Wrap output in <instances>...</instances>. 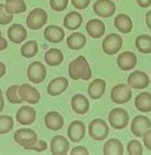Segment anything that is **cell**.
I'll return each instance as SVG.
<instances>
[{"label": "cell", "mask_w": 151, "mask_h": 155, "mask_svg": "<svg viewBox=\"0 0 151 155\" xmlns=\"http://www.w3.org/2000/svg\"><path fill=\"white\" fill-rule=\"evenodd\" d=\"M69 75L73 80H89L91 78V69L84 56H77L69 64Z\"/></svg>", "instance_id": "1"}, {"label": "cell", "mask_w": 151, "mask_h": 155, "mask_svg": "<svg viewBox=\"0 0 151 155\" xmlns=\"http://www.w3.org/2000/svg\"><path fill=\"white\" fill-rule=\"evenodd\" d=\"M130 116L128 112L123 108H113L108 113V124L114 130H123L128 126Z\"/></svg>", "instance_id": "2"}, {"label": "cell", "mask_w": 151, "mask_h": 155, "mask_svg": "<svg viewBox=\"0 0 151 155\" xmlns=\"http://www.w3.org/2000/svg\"><path fill=\"white\" fill-rule=\"evenodd\" d=\"M89 136L95 141H103L108 137L109 135V126L102 118H94L89 124Z\"/></svg>", "instance_id": "3"}, {"label": "cell", "mask_w": 151, "mask_h": 155, "mask_svg": "<svg viewBox=\"0 0 151 155\" xmlns=\"http://www.w3.org/2000/svg\"><path fill=\"white\" fill-rule=\"evenodd\" d=\"M14 141L23 149L28 150L32 145H34L38 141V136L37 132L31 128H19L14 134Z\"/></svg>", "instance_id": "4"}, {"label": "cell", "mask_w": 151, "mask_h": 155, "mask_svg": "<svg viewBox=\"0 0 151 155\" xmlns=\"http://www.w3.org/2000/svg\"><path fill=\"white\" fill-rule=\"evenodd\" d=\"M132 98V88L128 84H117L110 90V101L116 104H124Z\"/></svg>", "instance_id": "5"}, {"label": "cell", "mask_w": 151, "mask_h": 155, "mask_svg": "<svg viewBox=\"0 0 151 155\" xmlns=\"http://www.w3.org/2000/svg\"><path fill=\"white\" fill-rule=\"evenodd\" d=\"M47 12L42 8H34L33 10L29 12L27 17V25L32 31H37L44 27V24L47 23Z\"/></svg>", "instance_id": "6"}, {"label": "cell", "mask_w": 151, "mask_h": 155, "mask_svg": "<svg viewBox=\"0 0 151 155\" xmlns=\"http://www.w3.org/2000/svg\"><path fill=\"white\" fill-rule=\"evenodd\" d=\"M122 45H123V40L120 35L109 33L104 37V40L102 42V50L107 55H116L120 52V50L122 48Z\"/></svg>", "instance_id": "7"}, {"label": "cell", "mask_w": 151, "mask_h": 155, "mask_svg": "<svg viewBox=\"0 0 151 155\" xmlns=\"http://www.w3.org/2000/svg\"><path fill=\"white\" fill-rule=\"evenodd\" d=\"M46 75H47V70H46L42 62L33 61L32 64H29V66L27 69V78L29 79V81L34 84H39L46 79Z\"/></svg>", "instance_id": "8"}, {"label": "cell", "mask_w": 151, "mask_h": 155, "mask_svg": "<svg viewBox=\"0 0 151 155\" xmlns=\"http://www.w3.org/2000/svg\"><path fill=\"white\" fill-rule=\"evenodd\" d=\"M127 84L132 89H146L150 85V78L146 73L135 70L128 75Z\"/></svg>", "instance_id": "9"}, {"label": "cell", "mask_w": 151, "mask_h": 155, "mask_svg": "<svg viewBox=\"0 0 151 155\" xmlns=\"http://www.w3.org/2000/svg\"><path fill=\"white\" fill-rule=\"evenodd\" d=\"M116 4L112 0H97L93 4L94 13L100 18H110L116 13Z\"/></svg>", "instance_id": "10"}, {"label": "cell", "mask_w": 151, "mask_h": 155, "mask_svg": "<svg viewBox=\"0 0 151 155\" xmlns=\"http://www.w3.org/2000/svg\"><path fill=\"white\" fill-rule=\"evenodd\" d=\"M151 128V121L146 116H136V117L131 121V132H132L136 137L143 136L147 130Z\"/></svg>", "instance_id": "11"}, {"label": "cell", "mask_w": 151, "mask_h": 155, "mask_svg": "<svg viewBox=\"0 0 151 155\" xmlns=\"http://www.w3.org/2000/svg\"><path fill=\"white\" fill-rule=\"evenodd\" d=\"M50 150L52 155H66L70 151V143L69 140L61 136V135H57L54 136L50 143Z\"/></svg>", "instance_id": "12"}, {"label": "cell", "mask_w": 151, "mask_h": 155, "mask_svg": "<svg viewBox=\"0 0 151 155\" xmlns=\"http://www.w3.org/2000/svg\"><path fill=\"white\" fill-rule=\"evenodd\" d=\"M19 94H21L22 99L24 102L29 103V104H37V103H39V101H41V94H39V92L34 87L29 85L27 83L19 85Z\"/></svg>", "instance_id": "13"}, {"label": "cell", "mask_w": 151, "mask_h": 155, "mask_svg": "<svg viewBox=\"0 0 151 155\" xmlns=\"http://www.w3.org/2000/svg\"><path fill=\"white\" fill-rule=\"evenodd\" d=\"M117 65L123 71L132 70L137 65V56L132 51H123L117 57Z\"/></svg>", "instance_id": "14"}, {"label": "cell", "mask_w": 151, "mask_h": 155, "mask_svg": "<svg viewBox=\"0 0 151 155\" xmlns=\"http://www.w3.org/2000/svg\"><path fill=\"white\" fill-rule=\"evenodd\" d=\"M67 136L69 140L73 143H79L81 141L85 136V125L84 122L80 120L73 121L67 127Z\"/></svg>", "instance_id": "15"}, {"label": "cell", "mask_w": 151, "mask_h": 155, "mask_svg": "<svg viewBox=\"0 0 151 155\" xmlns=\"http://www.w3.org/2000/svg\"><path fill=\"white\" fill-rule=\"evenodd\" d=\"M37 117V113H36V109L32 108L29 106H23L18 109V112L15 114V120L19 122L21 125L24 126H29L32 125L33 122L36 121Z\"/></svg>", "instance_id": "16"}, {"label": "cell", "mask_w": 151, "mask_h": 155, "mask_svg": "<svg viewBox=\"0 0 151 155\" xmlns=\"http://www.w3.org/2000/svg\"><path fill=\"white\" fill-rule=\"evenodd\" d=\"M69 87V80L64 76H57L52 79L47 85V93L51 97H57L62 94Z\"/></svg>", "instance_id": "17"}, {"label": "cell", "mask_w": 151, "mask_h": 155, "mask_svg": "<svg viewBox=\"0 0 151 155\" xmlns=\"http://www.w3.org/2000/svg\"><path fill=\"white\" fill-rule=\"evenodd\" d=\"M85 29H87V33L91 38H102L106 33V24L100 19L93 18L87 23Z\"/></svg>", "instance_id": "18"}, {"label": "cell", "mask_w": 151, "mask_h": 155, "mask_svg": "<svg viewBox=\"0 0 151 155\" xmlns=\"http://www.w3.org/2000/svg\"><path fill=\"white\" fill-rule=\"evenodd\" d=\"M64 122H65L64 117L56 111H50L44 116V125L51 131L61 130L62 126H64Z\"/></svg>", "instance_id": "19"}, {"label": "cell", "mask_w": 151, "mask_h": 155, "mask_svg": "<svg viewBox=\"0 0 151 155\" xmlns=\"http://www.w3.org/2000/svg\"><path fill=\"white\" fill-rule=\"evenodd\" d=\"M70 104L73 111L77 114H85L88 113L89 108H90V103L89 99L83 94H75L73 95V98L70 101Z\"/></svg>", "instance_id": "20"}, {"label": "cell", "mask_w": 151, "mask_h": 155, "mask_svg": "<svg viewBox=\"0 0 151 155\" xmlns=\"http://www.w3.org/2000/svg\"><path fill=\"white\" fill-rule=\"evenodd\" d=\"M27 29L21 24H11L8 29V38L11 43H22L27 38Z\"/></svg>", "instance_id": "21"}, {"label": "cell", "mask_w": 151, "mask_h": 155, "mask_svg": "<svg viewBox=\"0 0 151 155\" xmlns=\"http://www.w3.org/2000/svg\"><path fill=\"white\" fill-rule=\"evenodd\" d=\"M43 36L51 43H60L65 38V31L58 25H48L47 28H44Z\"/></svg>", "instance_id": "22"}, {"label": "cell", "mask_w": 151, "mask_h": 155, "mask_svg": "<svg viewBox=\"0 0 151 155\" xmlns=\"http://www.w3.org/2000/svg\"><path fill=\"white\" fill-rule=\"evenodd\" d=\"M106 87H107V83L103 79H94L88 87V94L90 97V99H95V101L100 99L104 92H106Z\"/></svg>", "instance_id": "23"}, {"label": "cell", "mask_w": 151, "mask_h": 155, "mask_svg": "<svg viewBox=\"0 0 151 155\" xmlns=\"http://www.w3.org/2000/svg\"><path fill=\"white\" fill-rule=\"evenodd\" d=\"M114 27L117 28V31H120L121 33L127 35L133 28L132 19H131L127 14H123V13H121V14H118L114 18Z\"/></svg>", "instance_id": "24"}, {"label": "cell", "mask_w": 151, "mask_h": 155, "mask_svg": "<svg viewBox=\"0 0 151 155\" xmlns=\"http://www.w3.org/2000/svg\"><path fill=\"white\" fill-rule=\"evenodd\" d=\"M83 23V15L79 12H70L64 18V27L69 31H76Z\"/></svg>", "instance_id": "25"}, {"label": "cell", "mask_w": 151, "mask_h": 155, "mask_svg": "<svg viewBox=\"0 0 151 155\" xmlns=\"http://www.w3.org/2000/svg\"><path fill=\"white\" fill-rule=\"evenodd\" d=\"M64 61V54L61 50L58 48H50L48 51H46L44 54V62L48 66H58Z\"/></svg>", "instance_id": "26"}, {"label": "cell", "mask_w": 151, "mask_h": 155, "mask_svg": "<svg viewBox=\"0 0 151 155\" xmlns=\"http://www.w3.org/2000/svg\"><path fill=\"white\" fill-rule=\"evenodd\" d=\"M135 107L143 113L151 112V93L141 92L135 99Z\"/></svg>", "instance_id": "27"}, {"label": "cell", "mask_w": 151, "mask_h": 155, "mask_svg": "<svg viewBox=\"0 0 151 155\" xmlns=\"http://www.w3.org/2000/svg\"><path fill=\"white\" fill-rule=\"evenodd\" d=\"M123 145L120 140L110 139L107 140L103 146V154L104 155H123Z\"/></svg>", "instance_id": "28"}, {"label": "cell", "mask_w": 151, "mask_h": 155, "mask_svg": "<svg viewBox=\"0 0 151 155\" xmlns=\"http://www.w3.org/2000/svg\"><path fill=\"white\" fill-rule=\"evenodd\" d=\"M5 10L9 14H22L27 10V4L24 0H5Z\"/></svg>", "instance_id": "29"}, {"label": "cell", "mask_w": 151, "mask_h": 155, "mask_svg": "<svg viewBox=\"0 0 151 155\" xmlns=\"http://www.w3.org/2000/svg\"><path fill=\"white\" fill-rule=\"evenodd\" d=\"M66 43L71 50H81L87 45V38L80 32H74L66 38Z\"/></svg>", "instance_id": "30"}, {"label": "cell", "mask_w": 151, "mask_h": 155, "mask_svg": "<svg viewBox=\"0 0 151 155\" xmlns=\"http://www.w3.org/2000/svg\"><path fill=\"white\" fill-rule=\"evenodd\" d=\"M136 48L140 51L141 54H151V36L149 35H140L135 41Z\"/></svg>", "instance_id": "31"}, {"label": "cell", "mask_w": 151, "mask_h": 155, "mask_svg": "<svg viewBox=\"0 0 151 155\" xmlns=\"http://www.w3.org/2000/svg\"><path fill=\"white\" fill-rule=\"evenodd\" d=\"M38 54V43L37 41H28L25 42L21 48V55L25 59H32Z\"/></svg>", "instance_id": "32"}, {"label": "cell", "mask_w": 151, "mask_h": 155, "mask_svg": "<svg viewBox=\"0 0 151 155\" xmlns=\"http://www.w3.org/2000/svg\"><path fill=\"white\" fill-rule=\"evenodd\" d=\"M6 99L11 104H21L23 102L21 94H19V85H10L6 89Z\"/></svg>", "instance_id": "33"}, {"label": "cell", "mask_w": 151, "mask_h": 155, "mask_svg": "<svg viewBox=\"0 0 151 155\" xmlns=\"http://www.w3.org/2000/svg\"><path fill=\"white\" fill-rule=\"evenodd\" d=\"M14 127V120L10 116H0V135L8 134Z\"/></svg>", "instance_id": "34"}, {"label": "cell", "mask_w": 151, "mask_h": 155, "mask_svg": "<svg viewBox=\"0 0 151 155\" xmlns=\"http://www.w3.org/2000/svg\"><path fill=\"white\" fill-rule=\"evenodd\" d=\"M127 153L130 155H142L143 147L139 140H131L127 144Z\"/></svg>", "instance_id": "35"}, {"label": "cell", "mask_w": 151, "mask_h": 155, "mask_svg": "<svg viewBox=\"0 0 151 155\" xmlns=\"http://www.w3.org/2000/svg\"><path fill=\"white\" fill-rule=\"evenodd\" d=\"M69 0H50V6L55 12H62L67 8Z\"/></svg>", "instance_id": "36"}, {"label": "cell", "mask_w": 151, "mask_h": 155, "mask_svg": "<svg viewBox=\"0 0 151 155\" xmlns=\"http://www.w3.org/2000/svg\"><path fill=\"white\" fill-rule=\"evenodd\" d=\"M13 21V14L5 10V5L0 4V25H6Z\"/></svg>", "instance_id": "37"}, {"label": "cell", "mask_w": 151, "mask_h": 155, "mask_svg": "<svg viewBox=\"0 0 151 155\" xmlns=\"http://www.w3.org/2000/svg\"><path fill=\"white\" fill-rule=\"evenodd\" d=\"M47 143L43 140H38L34 145H32L28 150H33V151H37V153H43L44 150H47Z\"/></svg>", "instance_id": "38"}, {"label": "cell", "mask_w": 151, "mask_h": 155, "mask_svg": "<svg viewBox=\"0 0 151 155\" xmlns=\"http://www.w3.org/2000/svg\"><path fill=\"white\" fill-rule=\"evenodd\" d=\"M71 4L75 9L77 10H83V9H87L89 4H90V0H70Z\"/></svg>", "instance_id": "39"}, {"label": "cell", "mask_w": 151, "mask_h": 155, "mask_svg": "<svg viewBox=\"0 0 151 155\" xmlns=\"http://www.w3.org/2000/svg\"><path fill=\"white\" fill-rule=\"evenodd\" d=\"M71 155H89V151L87 150V147L84 146H75L73 150L70 151Z\"/></svg>", "instance_id": "40"}, {"label": "cell", "mask_w": 151, "mask_h": 155, "mask_svg": "<svg viewBox=\"0 0 151 155\" xmlns=\"http://www.w3.org/2000/svg\"><path fill=\"white\" fill-rule=\"evenodd\" d=\"M143 145L146 146V149L151 151V128L147 130L145 134H143Z\"/></svg>", "instance_id": "41"}, {"label": "cell", "mask_w": 151, "mask_h": 155, "mask_svg": "<svg viewBox=\"0 0 151 155\" xmlns=\"http://www.w3.org/2000/svg\"><path fill=\"white\" fill-rule=\"evenodd\" d=\"M136 2L141 8H149V6L151 5V0H136Z\"/></svg>", "instance_id": "42"}, {"label": "cell", "mask_w": 151, "mask_h": 155, "mask_svg": "<svg viewBox=\"0 0 151 155\" xmlns=\"http://www.w3.org/2000/svg\"><path fill=\"white\" fill-rule=\"evenodd\" d=\"M6 47H8V41L3 36H0V51H4Z\"/></svg>", "instance_id": "43"}, {"label": "cell", "mask_w": 151, "mask_h": 155, "mask_svg": "<svg viewBox=\"0 0 151 155\" xmlns=\"http://www.w3.org/2000/svg\"><path fill=\"white\" fill-rule=\"evenodd\" d=\"M146 25H147V28L149 29H151V10H149L147 13H146Z\"/></svg>", "instance_id": "44"}, {"label": "cell", "mask_w": 151, "mask_h": 155, "mask_svg": "<svg viewBox=\"0 0 151 155\" xmlns=\"http://www.w3.org/2000/svg\"><path fill=\"white\" fill-rule=\"evenodd\" d=\"M6 73V66H5V64L0 61V78H3Z\"/></svg>", "instance_id": "45"}, {"label": "cell", "mask_w": 151, "mask_h": 155, "mask_svg": "<svg viewBox=\"0 0 151 155\" xmlns=\"http://www.w3.org/2000/svg\"><path fill=\"white\" fill-rule=\"evenodd\" d=\"M4 109V97H3V92L0 89V112Z\"/></svg>", "instance_id": "46"}, {"label": "cell", "mask_w": 151, "mask_h": 155, "mask_svg": "<svg viewBox=\"0 0 151 155\" xmlns=\"http://www.w3.org/2000/svg\"><path fill=\"white\" fill-rule=\"evenodd\" d=\"M0 36H2V29H0Z\"/></svg>", "instance_id": "47"}]
</instances>
